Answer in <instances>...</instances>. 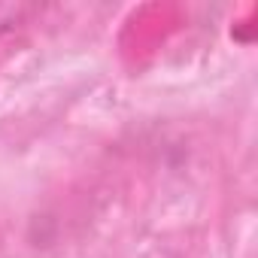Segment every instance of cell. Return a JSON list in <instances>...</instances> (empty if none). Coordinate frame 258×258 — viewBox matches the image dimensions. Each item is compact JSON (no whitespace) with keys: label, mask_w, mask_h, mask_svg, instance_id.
Listing matches in <instances>:
<instances>
[{"label":"cell","mask_w":258,"mask_h":258,"mask_svg":"<svg viewBox=\"0 0 258 258\" xmlns=\"http://www.w3.org/2000/svg\"><path fill=\"white\" fill-rule=\"evenodd\" d=\"M34 13H40V7H28V4H0V34H7L13 28H22Z\"/></svg>","instance_id":"obj_1"}]
</instances>
